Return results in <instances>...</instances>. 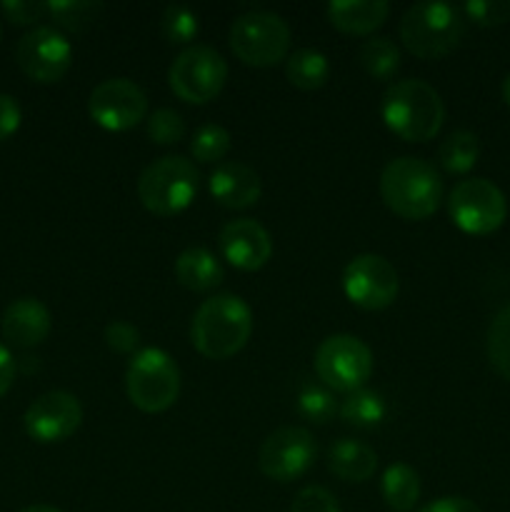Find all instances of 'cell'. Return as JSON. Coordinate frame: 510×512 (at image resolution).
I'll use <instances>...</instances> for the list:
<instances>
[{"instance_id":"obj_1","label":"cell","mask_w":510,"mask_h":512,"mask_svg":"<svg viewBox=\"0 0 510 512\" xmlns=\"http://www.w3.org/2000/svg\"><path fill=\"white\" fill-rule=\"evenodd\" d=\"M253 335V310L238 295H213L193 315L190 340L208 360H228L248 345Z\"/></svg>"},{"instance_id":"obj_2","label":"cell","mask_w":510,"mask_h":512,"mask_svg":"<svg viewBox=\"0 0 510 512\" xmlns=\"http://www.w3.org/2000/svg\"><path fill=\"white\" fill-rule=\"evenodd\" d=\"M385 128L405 143H428L445 123V105L438 90L425 80H398L380 103Z\"/></svg>"},{"instance_id":"obj_3","label":"cell","mask_w":510,"mask_h":512,"mask_svg":"<svg viewBox=\"0 0 510 512\" xmlns=\"http://www.w3.org/2000/svg\"><path fill=\"white\" fill-rule=\"evenodd\" d=\"M380 198L398 218L428 220L443 203V180L428 160L405 155L380 173Z\"/></svg>"},{"instance_id":"obj_4","label":"cell","mask_w":510,"mask_h":512,"mask_svg":"<svg viewBox=\"0 0 510 512\" xmlns=\"http://www.w3.org/2000/svg\"><path fill=\"white\" fill-rule=\"evenodd\" d=\"M465 35L463 10L440 0L410 5L400 20L405 50L420 60H438L453 53Z\"/></svg>"},{"instance_id":"obj_5","label":"cell","mask_w":510,"mask_h":512,"mask_svg":"<svg viewBox=\"0 0 510 512\" xmlns=\"http://www.w3.org/2000/svg\"><path fill=\"white\" fill-rule=\"evenodd\" d=\"M200 173L183 155H165L140 173L138 200L148 213L170 218L190 208L198 195Z\"/></svg>"},{"instance_id":"obj_6","label":"cell","mask_w":510,"mask_h":512,"mask_svg":"<svg viewBox=\"0 0 510 512\" xmlns=\"http://www.w3.org/2000/svg\"><path fill=\"white\" fill-rule=\"evenodd\" d=\"M125 390L140 413H165L180 395L178 365L160 348L138 350L125 373Z\"/></svg>"},{"instance_id":"obj_7","label":"cell","mask_w":510,"mask_h":512,"mask_svg":"<svg viewBox=\"0 0 510 512\" xmlns=\"http://www.w3.org/2000/svg\"><path fill=\"white\" fill-rule=\"evenodd\" d=\"M230 50L250 68H273L288 60L290 28L278 13L250 10L235 18L230 28Z\"/></svg>"},{"instance_id":"obj_8","label":"cell","mask_w":510,"mask_h":512,"mask_svg":"<svg viewBox=\"0 0 510 512\" xmlns=\"http://www.w3.org/2000/svg\"><path fill=\"white\" fill-rule=\"evenodd\" d=\"M315 373L335 393H355L373 375V353L355 335H328L315 350Z\"/></svg>"},{"instance_id":"obj_9","label":"cell","mask_w":510,"mask_h":512,"mask_svg":"<svg viewBox=\"0 0 510 512\" xmlns=\"http://www.w3.org/2000/svg\"><path fill=\"white\" fill-rule=\"evenodd\" d=\"M228 80V63L210 45H190L168 70L170 90L183 103L205 105L220 95Z\"/></svg>"},{"instance_id":"obj_10","label":"cell","mask_w":510,"mask_h":512,"mask_svg":"<svg viewBox=\"0 0 510 512\" xmlns=\"http://www.w3.org/2000/svg\"><path fill=\"white\" fill-rule=\"evenodd\" d=\"M448 215L463 233L490 235L508 218V200L490 180L468 178L450 190Z\"/></svg>"},{"instance_id":"obj_11","label":"cell","mask_w":510,"mask_h":512,"mask_svg":"<svg viewBox=\"0 0 510 512\" xmlns=\"http://www.w3.org/2000/svg\"><path fill=\"white\" fill-rule=\"evenodd\" d=\"M315 458H318V445L313 433L298 425H288L263 440L258 450V468L275 483H293L313 468Z\"/></svg>"},{"instance_id":"obj_12","label":"cell","mask_w":510,"mask_h":512,"mask_svg":"<svg viewBox=\"0 0 510 512\" xmlns=\"http://www.w3.org/2000/svg\"><path fill=\"white\" fill-rule=\"evenodd\" d=\"M343 293L363 310H385L400 293L398 270L383 255H355L343 270Z\"/></svg>"},{"instance_id":"obj_13","label":"cell","mask_w":510,"mask_h":512,"mask_svg":"<svg viewBox=\"0 0 510 512\" xmlns=\"http://www.w3.org/2000/svg\"><path fill=\"white\" fill-rule=\"evenodd\" d=\"M15 60L33 83H58L73 65V45L50 25H38L18 40Z\"/></svg>"},{"instance_id":"obj_14","label":"cell","mask_w":510,"mask_h":512,"mask_svg":"<svg viewBox=\"0 0 510 512\" xmlns=\"http://www.w3.org/2000/svg\"><path fill=\"white\" fill-rule=\"evenodd\" d=\"M88 113L95 125L110 133H125L143 123L148 115V95L128 78H110L95 85L88 100Z\"/></svg>"},{"instance_id":"obj_15","label":"cell","mask_w":510,"mask_h":512,"mask_svg":"<svg viewBox=\"0 0 510 512\" xmlns=\"http://www.w3.org/2000/svg\"><path fill=\"white\" fill-rule=\"evenodd\" d=\"M23 425L35 443H63L83 425V405L68 390H50L30 403Z\"/></svg>"},{"instance_id":"obj_16","label":"cell","mask_w":510,"mask_h":512,"mask_svg":"<svg viewBox=\"0 0 510 512\" xmlns=\"http://www.w3.org/2000/svg\"><path fill=\"white\" fill-rule=\"evenodd\" d=\"M218 245L223 258L233 268L245 270V273H255V270L265 268L270 255H273L270 233L253 218H240L225 223L218 235Z\"/></svg>"},{"instance_id":"obj_17","label":"cell","mask_w":510,"mask_h":512,"mask_svg":"<svg viewBox=\"0 0 510 512\" xmlns=\"http://www.w3.org/2000/svg\"><path fill=\"white\" fill-rule=\"evenodd\" d=\"M208 190L228 210H245L255 205L263 193L260 175L250 165L238 163V160H223L215 165V170L208 178Z\"/></svg>"},{"instance_id":"obj_18","label":"cell","mask_w":510,"mask_h":512,"mask_svg":"<svg viewBox=\"0 0 510 512\" xmlns=\"http://www.w3.org/2000/svg\"><path fill=\"white\" fill-rule=\"evenodd\" d=\"M53 328L50 310L38 298H18L5 308L3 335L15 348H35L43 343Z\"/></svg>"},{"instance_id":"obj_19","label":"cell","mask_w":510,"mask_h":512,"mask_svg":"<svg viewBox=\"0 0 510 512\" xmlns=\"http://www.w3.org/2000/svg\"><path fill=\"white\" fill-rule=\"evenodd\" d=\"M330 25L348 35H370L388 20L390 3L385 0H333L325 8Z\"/></svg>"},{"instance_id":"obj_20","label":"cell","mask_w":510,"mask_h":512,"mask_svg":"<svg viewBox=\"0 0 510 512\" xmlns=\"http://www.w3.org/2000/svg\"><path fill=\"white\" fill-rule=\"evenodd\" d=\"M328 470L345 483H365L378 470V453L360 440L343 438L330 445Z\"/></svg>"},{"instance_id":"obj_21","label":"cell","mask_w":510,"mask_h":512,"mask_svg":"<svg viewBox=\"0 0 510 512\" xmlns=\"http://www.w3.org/2000/svg\"><path fill=\"white\" fill-rule=\"evenodd\" d=\"M175 278L193 293H205L223 283L225 270L220 260L205 248H188L175 260Z\"/></svg>"},{"instance_id":"obj_22","label":"cell","mask_w":510,"mask_h":512,"mask_svg":"<svg viewBox=\"0 0 510 512\" xmlns=\"http://www.w3.org/2000/svg\"><path fill=\"white\" fill-rule=\"evenodd\" d=\"M380 493L393 512H410L420 500V478L410 465L393 463L383 473Z\"/></svg>"},{"instance_id":"obj_23","label":"cell","mask_w":510,"mask_h":512,"mask_svg":"<svg viewBox=\"0 0 510 512\" xmlns=\"http://www.w3.org/2000/svg\"><path fill=\"white\" fill-rule=\"evenodd\" d=\"M285 78L298 90H318L328 83L330 63L320 50L300 48L285 60Z\"/></svg>"},{"instance_id":"obj_24","label":"cell","mask_w":510,"mask_h":512,"mask_svg":"<svg viewBox=\"0 0 510 512\" xmlns=\"http://www.w3.org/2000/svg\"><path fill=\"white\" fill-rule=\"evenodd\" d=\"M480 158V140L470 130H453L438 148V163L445 173L465 175L475 168Z\"/></svg>"},{"instance_id":"obj_25","label":"cell","mask_w":510,"mask_h":512,"mask_svg":"<svg viewBox=\"0 0 510 512\" xmlns=\"http://www.w3.org/2000/svg\"><path fill=\"white\" fill-rule=\"evenodd\" d=\"M338 415L348 425H355V428H378L380 423L388 415V408H385L383 395L375 393V390L360 388L355 393L345 395V400L340 403Z\"/></svg>"},{"instance_id":"obj_26","label":"cell","mask_w":510,"mask_h":512,"mask_svg":"<svg viewBox=\"0 0 510 512\" xmlns=\"http://www.w3.org/2000/svg\"><path fill=\"white\" fill-rule=\"evenodd\" d=\"M358 63L370 78L390 80L400 68V50L385 35H373L358 50Z\"/></svg>"},{"instance_id":"obj_27","label":"cell","mask_w":510,"mask_h":512,"mask_svg":"<svg viewBox=\"0 0 510 512\" xmlns=\"http://www.w3.org/2000/svg\"><path fill=\"white\" fill-rule=\"evenodd\" d=\"M105 5L95 0H50L48 15L58 25L60 33H83L90 25L98 23Z\"/></svg>"},{"instance_id":"obj_28","label":"cell","mask_w":510,"mask_h":512,"mask_svg":"<svg viewBox=\"0 0 510 512\" xmlns=\"http://www.w3.org/2000/svg\"><path fill=\"white\" fill-rule=\"evenodd\" d=\"M230 133L218 123H208V125H200L195 130L193 140H190V155H193L198 163H215L220 165L223 163L225 155L230 153Z\"/></svg>"},{"instance_id":"obj_29","label":"cell","mask_w":510,"mask_h":512,"mask_svg":"<svg viewBox=\"0 0 510 512\" xmlns=\"http://www.w3.org/2000/svg\"><path fill=\"white\" fill-rule=\"evenodd\" d=\"M295 403H298V413L303 415L308 423H318V425H325L328 420H333L340 408V405L335 403L333 390L318 383H305L303 388H300L298 400H295Z\"/></svg>"},{"instance_id":"obj_30","label":"cell","mask_w":510,"mask_h":512,"mask_svg":"<svg viewBox=\"0 0 510 512\" xmlns=\"http://www.w3.org/2000/svg\"><path fill=\"white\" fill-rule=\"evenodd\" d=\"M160 30L163 38L173 45H188L198 38L200 33V20L195 10L188 5H168L160 15Z\"/></svg>"},{"instance_id":"obj_31","label":"cell","mask_w":510,"mask_h":512,"mask_svg":"<svg viewBox=\"0 0 510 512\" xmlns=\"http://www.w3.org/2000/svg\"><path fill=\"white\" fill-rule=\"evenodd\" d=\"M485 350H488V360L495 373L510 380V305L500 310L490 323Z\"/></svg>"},{"instance_id":"obj_32","label":"cell","mask_w":510,"mask_h":512,"mask_svg":"<svg viewBox=\"0 0 510 512\" xmlns=\"http://www.w3.org/2000/svg\"><path fill=\"white\" fill-rule=\"evenodd\" d=\"M148 138L155 145H175L185 138L183 115L170 108H158L148 118Z\"/></svg>"},{"instance_id":"obj_33","label":"cell","mask_w":510,"mask_h":512,"mask_svg":"<svg viewBox=\"0 0 510 512\" xmlns=\"http://www.w3.org/2000/svg\"><path fill=\"white\" fill-rule=\"evenodd\" d=\"M460 10L465 20H473L480 28H495L510 20V0H470Z\"/></svg>"},{"instance_id":"obj_34","label":"cell","mask_w":510,"mask_h":512,"mask_svg":"<svg viewBox=\"0 0 510 512\" xmlns=\"http://www.w3.org/2000/svg\"><path fill=\"white\" fill-rule=\"evenodd\" d=\"M105 345L118 355H135L140 345V330L135 325L125 323V320H113L105 325Z\"/></svg>"},{"instance_id":"obj_35","label":"cell","mask_w":510,"mask_h":512,"mask_svg":"<svg viewBox=\"0 0 510 512\" xmlns=\"http://www.w3.org/2000/svg\"><path fill=\"white\" fill-rule=\"evenodd\" d=\"M290 512H340L338 500L320 485H308L295 495Z\"/></svg>"},{"instance_id":"obj_36","label":"cell","mask_w":510,"mask_h":512,"mask_svg":"<svg viewBox=\"0 0 510 512\" xmlns=\"http://www.w3.org/2000/svg\"><path fill=\"white\" fill-rule=\"evenodd\" d=\"M0 8L13 25H33L48 15V3H30V0H5Z\"/></svg>"},{"instance_id":"obj_37","label":"cell","mask_w":510,"mask_h":512,"mask_svg":"<svg viewBox=\"0 0 510 512\" xmlns=\"http://www.w3.org/2000/svg\"><path fill=\"white\" fill-rule=\"evenodd\" d=\"M20 120H23V110L18 100L8 93H0V143L18 133Z\"/></svg>"},{"instance_id":"obj_38","label":"cell","mask_w":510,"mask_h":512,"mask_svg":"<svg viewBox=\"0 0 510 512\" xmlns=\"http://www.w3.org/2000/svg\"><path fill=\"white\" fill-rule=\"evenodd\" d=\"M418 512H483L473 500L458 498V495H445V498L433 500V503L423 505Z\"/></svg>"},{"instance_id":"obj_39","label":"cell","mask_w":510,"mask_h":512,"mask_svg":"<svg viewBox=\"0 0 510 512\" xmlns=\"http://www.w3.org/2000/svg\"><path fill=\"white\" fill-rule=\"evenodd\" d=\"M15 380V360L5 345H0V398L13 388Z\"/></svg>"},{"instance_id":"obj_40","label":"cell","mask_w":510,"mask_h":512,"mask_svg":"<svg viewBox=\"0 0 510 512\" xmlns=\"http://www.w3.org/2000/svg\"><path fill=\"white\" fill-rule=\"evenodd\" d=\"M20 512H63V510L53 508V505H30V508H25Z\"/></svg>"},{"instance_id":"obj_41","label":"cell","mask_w":510,"mask_h":512,"mask_svg":"<svg viewBox=\"0 0 510 512\" xmlns=\"http://www.w3.org/2000/svg\"><path fill=\"white\" fill-rule=\"evenodd\" d=\"M500 93H503V100H505V105H508V108H510V73L505 75V80H503V88H500Z\"/></svg>"},{"instance_id":"obj_42","label":"cell","mask_w":510,"mask_h":512,"mask_svg":"<svg viewBox=\"0 0 510 512\" xmlns=\"http://www.w3.org/2000/svg\"><path fill=\"white\" fill-rule=\"evenodd\" d=\"M0 33H3V28H0Z\"/></svg>"}]
</instances>
